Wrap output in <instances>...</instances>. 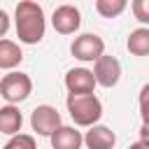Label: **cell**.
<instances>
[{
    "instance_id": "17",
    "label": "cell",
    "mask_w": 149,
    "mask_h": 149,
    "mask_svg": "<svg viewBox=\"0 0 149 149\" xmlns=\"http://www.w3.org/2000/svg\"><path fill=\"white\" fill-rule=\"evenodd\" d=\"M140 116L142 123H149V84L140 88Z\"/></svg>"
},
{
    "instance_id": "13",
    "label": "cell",
    "mask_w": 149,
    "mask_h": 149,
    "mask_svg": "<svg viewBox=\"0 0 149 149\" xmlns=\"http://www.w3.org/2000/svg\"><path fill=\"white\" fill-rule=\"evenodd\" d=\"M126 47L133 56H149V28H135L126 40Z\"/></svg>"
},
{
    "instance_id": "11",
    "label": "cell",
    "mask_w": 149,
    "mask_h": 149,
    "mask_svg": "<svg viewBox=\"0 0 149 149\" xmlns=\"http://www.w3.org/2000/svg\"><path fill=\"white\" fill-rule=\"evenodd\" d=\"M21 126H23V114L19 112L14 102H7L5 107H0V133L2 135H16Z\"/></svg>"
},
{
    "instance_id": "8",
    "label": "cell",
    "mask_w": 149,
    "mask_h": 149,
    "mask_svg": "<svg viewBox=\"0 0 149 149\" xmlns=\"http://www.w3.org/2000/svg\"><path fill=\"white\" fill-rule=\"evenodd\" d=\"M98 86V79L93 70L86 68H72L65 72V88L68 93H93Z\"/></svg>"
},
{
    "instance_id": "16",
    "label": "cell",
    "mask_w": 149,
    "mask_h": 149,
    "mask_svg": "<svg viewBox=\"0 0 149 149\" xmlns=\"http://www.w3.org/2000/svg\"><path fill=\"white\" fill-rule=\"evenodd\" d=\"M133 16L140 21V23H144V26H149V0H133Z\"/></svg>"
},
{
    "instance_id": "14",
    "label": "cell",
    "mask_w": 149,
    "mask_h": 149,
    "mask_svg": "<svg viewBox=\"0 0 149 149\" xmlns=\"http://www.w3.org/2000/svg\"><path fill=\"white\" fill-rule=\"evenodd\" d=\"M128 0H95V12L102 19H116L126 12Z\"/></svg>"
},
{
    "instance_id": "3",
    "label": "cell",
    "mask_w": 149,
    "mask_h": 149,
    "mask_svg": "<svg viewBox=\"0 0 149 149\" xmlns=\"http://www.w3.org/2000/svg\"><path fill=\"white\" fill-rule=\"evenodd\" d=\"M33 93V79L26 72H7L0 81V95L5 102H23Z\"/></svg>"
},
{
    "instance_id": "15",
    "label": "cell",
    "mask_w": 149,
    "mask_h": 149,
    "mask_svg": "<svg viewBox=\"0 0 149 149\" xmlns=\"http://www.w3.org/2000/svg\"><path fill=\"white\" fill-rule=\"evenodd\" d=\"M2 149H35V137L33 135H23V133L9 135V140L5 142Z\"/></svg>"
},
{
    "instance_id": "2",
    "label": "cell",
    "mask_w": 149,
    "mask_h": 149,
    "mask_svg": "<svg viewBox=\"0 0 149 149\" xmlns=\"http://www.w3.org/2000/svg\"><path fill=\"white\" fill-rule=\"evenodd\" d=\"M65 107L70 112V119L84 128L98 123L102 116V102L98 100L95 93H68Z\"/></svg>"
},
{
    "instance_id": "19",
    "label": "cell",
    "mask_w": 149,
    "mask_h": 149,
    "mask_svg": "<svg viewBox=\"0 0 149 149\" xmlns=\"http://www.w3.org/2000/svg\"><path fill=\"white\" fill-rule=\"evenodd\" d=\"M0 21H2V28H0V35L5 37V35H7V30H9V16H7V12H0Z\"/></svg>"
},
{
    "instance_id": "9",
    "label": "cell",
    "mask_w": 149,
    "mask_h": 149,
    "mask_svg": "<svg viewBox=\"0 0 149 149\" xmlns=\"http://www.w3.org/2000/svg\"><path fill=\"white\" fill-rule=\"evenodd\" d=\"M84 144L88 149H109V147L116 144V135H114L112 128L93 123V126H88V130L84 135Z\"/></svg>"
},
{
    "instance_id": "6",
    "label": "cell",
    "mask_w": 149,
    "mask_h": 149,
    "mask_svg": "<svg viewBox=\"0 0 149 149\" xmlns=\"http://www.w3.org/2000/svg\"><path fill=\"white\" fill-rule=\"evenodd\" d=\"M51 26L61 35H74L81 26V12L74 5H58L51 14Z\"/></svg>"
},
{
    "instance_id": "7",
    "label": "cell",
    "mask_w": 149,
    "mask_h": 149,
    "mask_svg": "<svg viewBox=\"0 0 149 149\" xmlns=\"http://www.w3.org/2000/svg\"><path fill=\"white\" fill-rule=\"evenodd\" d=\"M93 74H95V79H98L100 86L112 88V86H116L119 79H121V63H119L114 56L102 54L98 61H93Z\"/></svg>"
},
{
    "instance_id": "1",
    "label": "cell",
    "mask_w": 149,
    "mask_h": 149,
    "mask_svg": "<svg viewBox=\"0 0 149 149\" xmlns=\"http://www.w3.org/2000/svg\"><path fill=\"white\" fill-rule=\"evenodd\" d=\"M14 28L19 35V42L23 44H37L44 37L47 30V19L42 5L35 0H21L14 9Z\"/></svg>"
},
{
    "instance_id": "18",
    "label": "cell",
    "mask_w": 149,
    "mask_h": 149,
    "mask_svg": "<svg viewBox=\"0 0 149 149\" xmlns=\"http://www.w3.org/2000/svg\"><path fill=\"white\" fill-rule=\"evenodd\" d=\"M137 147H149V123H142L140 128V142Z\"/></svg>"
},
{
    "instance_id": "12",
    "label": "cell",
    "mask_w": 149,
    "mask_h": 149,
    "mask_svg": "<svg viewBox=\"0 0 149 149\" xmlns=\"http://www.w3.org/2000/svg\"><path fill=\"white\" fill-rule=\"evenodd\" d=\"M23 61V51L16 42L12 40H0V68L2 70H12Z\"/></svg>"
},
{
    "instance_id": "5",
    "label": "cell",
    "mask_w": 149,
    "mask_h": 149,
    "mask_svg": "<svg viewBox=\"0 0 149 149\" xmlns=\"http://www.w3.org/2000/svg\"><path fill=\"white\" fill-rule=\"evenodd\" d=\"M58 126H63V119H61V112L56 107H51V105H37L33 109V114H30V128L37 135L51 137Z\"/></svg>"
},
{
    "instance_id": "10",
    "label": "cell",
    "mask_w": 149,
    "mask_h": 149,
    "mask_svg": "<svg viewBox=\"0 0 149 149\" xmlns=\"http://www.w3.org/2000/svg\"><path fill=\"white\" fill-rule=\"evenodd\" d=\"M49 140L54 149H79L84 144V135L74 126H58Z\"/></svg>"
},
{
    "instance_id": "4",
    "label": "cell",
    "mask_w": 149,
    "mask_h": 149,
    "mask_svg": "<svg viewBox=\"0 0 149 149\" xmlns=\"http://www.w3.org/2000/svg\"><path fill=\"white\" fill-rule=\"evenodd\" d=\"M70 51L77 61L81 63H93L105 54V42L102 37H98L95 33H81L79 37H74V42L70 44Z\"/></svg>"
}]
</instances>
